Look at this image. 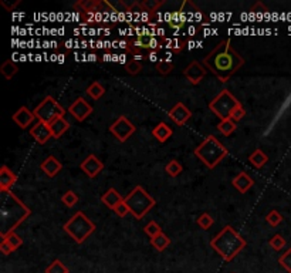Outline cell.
Segmentation results:
<instances>
[{
	"label": "cell",
	"instance_id": "1",
	"mask_svg": "<svg viewBox=\"0 0 291 273\" xmlns=\"http://www.w3.org/2000/svg\"><path fill=\"white\" fill-rule=\"evenodd\" d=\"M244 64V58L236 51L232 41L222 40L216 47L203 58V66L210 71L220 83H226L230 77L236 74Z\"/></svg>",
	"mask_w": 291,
	"mask_h": 273
},
{
	"label": "cell",
	"instance_id": "2",
	"mask_svg": "<svg viewBox=\"0 0 291 273\" xmlns=\"http://www.w3.org/2000/svg\"><path fill=\"white\" fill-rule=\"evenodd\" d=\"M1 194V207H0V236L1 239L7 236L14 229L24 222L31 211L24 205L11 191L0 192Z\"/></svg>",
	"mask_w": 291,
	"mask_h": 273
},
{
	"label": "cell",
	"instance_id": "3",
	"mask_svg": "<svg viewBox=\"0 0 291 273\" xmlns=\"http://www.w3.org/2000/svg\"><path fill=\"white\" fill-rule=\"evenodd\" d=\"M246 245H247L246 239L239 232H236L235 228L230 225L225 226L210 241L212 249L216 251V254L220 255L222 259L226 262H232L236 256L246 248Z\"/></svg>",
	"mask_w": 291,
	"mask_h": 273
},
{
	"label": "cell",
	"instance_id": "4",
	"mask_svg": "<svg viewBox=\"0 0 291 273\" xmlns=\"http://www.w3.org/2000/svg\"><path fill=\"white\" fill-rule=\"evenodd\" d=\"M195 155L206 165L207 168L213 170L226 158L227 148L215 135H207L205 141L200 142L195 148Z\"/></svg>",
	"mask_w": 291,
	"mask_h": 273
},
{
	"label": "cell",
	"instance_id": "5",
	"mask_svg": "<svg viewBox=\"0 0 291 273\" xmlns=\"http://www.w3.org/2000/svg\"><path fill=\"white\" fill-rule=\"evenodd\" d=\"M63 229L68 236H71V239H74V242L83 244L88 236L94 234L97 226L83 211H77L71 219H68V222L64 224Z\"/></svg>",
	"mask_w": 291,
	"mask_h": 273
},
{
	"label": "cell",
	"instance_id": "6",
	"mask_svg": "<svg viewBox=\"0 0 291 273\" xmlns=\"http://www.w3.org/2000/svg\"><path fill=\"white\" fill-rule=\"evenodd\" d=\"M124 201L130 208L132 215L137 219H142L152 208L155 207V199L140 185L132 189L131 194L127 198H124Z\"/></svg>",
	"mask_w": 291,
	"mask_h": 273
},
{
	"label": "cell",
	"instance_id": "7",
	"mask_svg": "<svg viewBox=\"0 0 291 273\" xmlns=\"http://www.w3.org/2000/svg\"><path fill=\"white\" fill-rule=\"evenodd\" d=\"M242 103H239V100L236 98L235 95L232 94L229 90H222L219 95H216L210 104L209 108L213 114H216L217 117L222 120H227L230 118V114L235 110L237 105H240Z\"/></svg>",
	"mask_w": 291,
	"mask_h": 273
},
{
	"label": "cell",
	"instance_id": "8",
	"mask_svg": "<svg viewBox=\"0 0 291 273\" xmlns=\"http://www.w3.org/2000/svg\"><path fill=\"white\" fill-rule=\"evenodd\" d=\"M34 114H36L38 121H43V123L46 124H51L54 120H57V118L64 117L66 110H64L60 104L57 103L51 95H47V97L34 108Z\"/></svg>",
	"mask_w": 291,
	"mask_h": 273
},
{
	"label": "cell",
	"instance_id": "9",
	"mask_svg": "<svg viewBox=\"0 0 291 273\" xmlns=\"http://www.w3.org/2000/svg\"><path fill=\"white\" fill-rule=\"evenodd\" d=\"M128 51L134 53V56H138L141 50H146L148 53L158 51L163 46V37L156 38L155 34H138L135 38L127 41Z\"/></svg>",
	"mask_w": 291,
	"mask_h": 273
},
{
	"label": "cell",
	"instance_id": "10",
	"mask_svg": "<svg viewBox=\"0 0 291 273\" xmlns=\"http://www.w3.org/2000/svg\"><path fill=\"white\" fill-rule=\"evenodd\" d=\"M110 132L120 142H125L135 132V125L127 117L121 115L110 125Z\"/></svg>",
	"mask_w": 291,
	"mask_h": 273
},
{
	"label": "cell",
	"instance_id": "11",
	"mask_svg": "<svg viewBox=\"0 0 291 273\" xmlns=\"http://www.w3.org/2000/svg\"><path fill=\"white\" fill-rule=\"evenodd\" d=\"M93 111H94L93 105L88 103L85 98H83V97H78L74 103L70 105V108H68V113L71 114L77 121H84V120H87L93 114Z\"/></svg>",
	"mask_w": 291,
	"mask_h": 273
},
{
	"label": "cell",
	"instance_id": "12",
	"mask_svg": "<svg viewBox=\"0 0 291 273\" xmlns=\"http://www.w3.org/2000/svg\"><path fill=\"white\" fill-rule=\"evenodd\" d=\"M207 73V68L203 66V63H199V61H192L183 71V75L186 77L190 84L197 85L203 78Z\"/></svg>",
	"mask_w": 291,
	"mask_h": 273
},
{
	"label": "cell",
	"instance_id": "13",
	"mask_svg": "<svg viewBox=\"0 0 291 273\" xmlns=\"http://www.w3.org/2000/svg\"><path fill=\"white\" fill-rule=\"evenodd\" d=\"M104 170L103 161L100 160L97 155L91 154L81 162V171H84V174L88 178H95L101 171Z\"/></svg>",
	"mask_w": 291,
	"mask_h": 273
},
{
	"label": "cell",
	"instance_id": "14",
	"mask_svg": "<svg viewBox=\"0 0 291 273\" xmlns=\"http://www.w3.org/2000/svg\"><path fill=\"white\" fill-rule=\"evenodd\" d=\"M168 115H169L170 120L176 124V125H180V127H182V125H185V124L190 120L192 113H190V110H189L185 104L176 103L172 108H170Z\"/></svg>",
	"mask_w": 291,
	"mask_h": 273
},
{
	"label": "cell",
	"instance_id": "15",
	"mask_svg": "<svg viewBox=\"0 0 291 273\" xmlns=\"http://www.w3.org/2000/svg\"><path fill=\"white\" fill-rule=\"evenodd\" d=\"M30 135L38 142V144H46L50 138H53V134L50 130V125L43 121H37L30 128Z\"/></svg>",
	"mask_w": 291,
	"mask_h": 273
},
{
	"label": "cell",
	"instance_id": "16",
	"mask_svg": "<svg viewBox=\"0 0 291 273\" xmlns=\"http://www.w3.org/2000/svg\"><path fill=\"white\" fill-rule=\"evenodd\" d=\"M36 114L34 111H30L27 107H20L16 113L13 114V121L19 125L20 128H27L30 124H33V121L36 120Z\"/></svg>",
	"mask_w": 291,
	"mask_h": 273
},
{
	"label": "cell",
	"instance_id": "17",
	"mask_svg": "<svg viewBox=\"0 0 291 273\" xmlns=\"http://www.w3.org/2000/svg\"><path fill=\"white\" fill-rule=\"evenodd\" d=\"M17 175L10 170L7 165H1L0 168V192H6L10 191L11 187L16 184Z\"/></svg>",
	"mask_w": 291,
	"mask_h": 273
},
{
	"label": "cell",
	"instance_id": "18",
	"mask_svg": "<svg viewBox=\"0 0 291 273\" xmlns=\"http://www.w3.org/2000/svg\"><path fill=\"white\" fill-rule=\"evenodd\" d=\"M40 168H41V171H43L47 177H50V178H54L57 174L63 170V164L57 160L54 155H48L47 158L41 162Z\"/></svg>",
	"mask_w": 291,
	"mask_h": 273
},
{
	"label": "cell",
	"instance_id": "19",
	"mask_svg": "<svg viewBox=\"0 0 291 273\" xmlns=\"http://www.w3.org/2000/svg\"><path fill=\"white\" fill-rule=\"evenodd\" d=\"M233 187H235L240 194H246L249 189L254 185L253 178L250 175H247L246 172H239V175H236L233 181H232Z\"/></svg>",
	"mask_w": 291,
	"mask_h": 273
},
{
	"label": "cell",
	"instance_id": "20",
	"mask_svg": "<svg viewBox=\"0 0 291 273\" xmlns=\"http://www.w3.org/2000/svg\"><path fill=\"white\" fill-rule=\"evenodd\" d=\"M172 134H173V130L170 128L169 125L166 123H159L153 130H152V135L155 137V140L159 142H166L169 140L170 137H172Z\"/></svg>",
	"mask_w": 291,
	"mask_h": 273
},
{
	"label": "cell",
	"instance_id": "21",
	"mask_svg": "<svg viewBox=\"0 0 291 273\" xmlns=\"http://www.w3.org/2000/svg\"><path fill=\"white\" fill-rule=\"evenodd\" d=\"M101 201H103L104 205H107V208H110V209H115V207L118 205V204H121L124 198L121 197V194L117 191V189L110 188L105 194H104L103 197H101Z\"/></svg>",
	"mask_w": 291,
	"mask_h": 273
},
{
	"label": "cell",
	"instance_id": "22",
	"mask_svg": "<svg viewBox=\"0 0 291 273\" xmlns=\"http://www.w3.org/2000/svg\"><path fill=\"white\" fill-rule=\"evenodd\" d=\"M50 125V130H51V134H53V138H60L64 132L70 128V123L67 121L64 117H60V118H57L54 120L51 124H48Z\"/></svg>",
	"mask_w": 291,
	"mask_h": 273
},
{
	"label": "cell",
	"instance_id": "23",
	"mask_svg": "<svg viewBox=\"0 0 291 273\" xmlns=\"http://www.w3.org/2000/svg\"><path fill=\"white\" fill-rule=\"evenodd\" d=\"M249 161L253 164L256 168H263L264 165L269 162V157L266 155V152H263L262 150H259V148H256V150L250 154Z\"/></svg>",
	"mask_w": 291,
	"mask_h": 273
},
{
	"label": "cell",
	"instance_id": "24",
	"mask_svg": "<svg viewBox=\"0 0 291 273\" xmlns=\"http://www.w3.org/2000/svg\"><path fill=\"white\" fill-rule=\"evenodd\" d=\"M17 71H19V67H17V64L14 61H11V60H6L1 64V67H0V73H1V75L6 80H11L14 75L17 74Z\"/></svg>",
	"mask_w": 291,
	"mask_h": 273
},
{
	"label": "cell",
	"instance_id": "25",
	"mask_svg": "<svg viewBox=\"0 0 291 273\" xmlns=\"http://www.w3.org/2000/svg\"><path fill=\"white\" fill-rule=\"evenodd\" d=\"M150 245L153 246L156 251L162 252V251H165V249L170 245V239L168 238V235H165V234L162 232V234H159L158 236H155V238L150 239Z\"/></svg>",
	"mask_w": 291,
	"mask_h": 273
},
{
	"label": "cell",
	"instance_id": "26",
	"mask_svg": "<svg viewBox=\"0 0 291 273\" xmlns=\"http://www.w3.org/2000/svg\"><path fill=\"white\" fill-rule=\"evenodd\" d=\"M87 94L90 95L93 100H100V98L105 94V88H104L101 83L94 81L93 84L88 85V88H87Z\"/></svg>",
	"mask_w": 291,
	"mask_h": 273
},
{
	"label": "cell",
	"instance_id": "27",
	"mask_svg": "<svg viewBox=\"0 0 291 273\" xmlns=\"http://www.w3.org/2000/svg\"><path fill=\"white\" fill-rule=\"evenodd\" d=\"M236 123L235 121H232L230 118H227V120H222L220 123L217 124V130L222 132L223 135L226 137H229V135H232L233 132L236 131Z\"/></svg>",
	"mask_w": 291,
	"mask_h": 273
},
{
	"label": "cell",
	"instance_id": "28",
	"mask_svg": "<svg viewBox=\"0 0 291 273\" xmlns=\"http://www.w3.org/2000/svg\"><path fill=\"white\" fill-rule=\"evenodd\" d=\"M98 0H85V1H78L74 4L75 10H83L85 13H93L97 10Z\"/></svg>",
	"mask_w": 291,
	"mask_h": 273
},
{
	"label": "cell",
	"instance_id": "29",
	"mask_svg": "<svg viewBox=\"0 0 291 273\" xmlns=\"http://www.w3.org/2000/svg\"><path fill=\"white\" fill-rule=\"evenodd\" d=\"M162 4H165V0H142L141 6L145 11L155 13Z\"/></svg>",
	"mask_w": 291,
	"mask_h": 273
},
{
	"label": "cell",
	"instance_id": "30",
	"mask_svg": "<svg viewBox=\"0 0 291 273\" xmlns=\"http://www.w3.org/2000/svg\"><path fill=\"white\" fill-rule=\"evenodd\" d=\"M186 41H180V40H178V38H166L163 37V46L166 48H169V50H172L173 53H179L182 48L185 47L183 44H185Z\"/></svg>",
	"mask_w": 291,
	"mask_h": 273
},
{
	"label": "cell",
	"instance_id": "31",
	"mask_svg": "<svg viewBox=\"0 0 291 273\" xmlns=\"http://www.w3.org/2000/svg\"><path fill=\"white\" fill-rule=\"evenodd\" d=\"M165 171H166V174H168L169 177L175 178V177H178L179 174L183 171V167H182V164H180L179 161L172 160L170 162H168V165H166Z\"/></svg>",
	"mask_w": 291,
	"mask_h": 273
},
{
	"label": "cell",
	"instance_id": "32",
	"mask_svg": "<svg viewBox=\"0 0 291 273\" xmlns=\"http://www.w3.org/2000/svg\"><path fill=\"white\" fill-rule=\"evenodd\" d=\"M144 232H145V234L152 239V238H155V236H158L159 234H162V228H160L155 221H150V222H148V224L145 225V228H144Z\"/></svg>",
	"mask_w": 291,
	"mask_h": 273
},
{
	"label": "cell",
	"instance_id": "33",
	"mask_svg": "<svg viewBox=\"0 0 291 273\" xmlns=\"http://www.w3.org/2000/svg\"><path fill=\"white\" fill-rule=\"evenodd\" d=\"M3 241H6V242L13 248V251H17L20 246L23 245V239H21L16 232H11V234H9L7 236H4Z\"/></svg>",
	"mask_w": 291,
	"mask_h": 273
},
{
	"label": "cell",
	"instance_id": "34",
	"mask_svg": "<svg viewBox=\"0 0 291 273\" xmlns=\"http://www.w3.org/2000/svg\"><path fill=\"white\" fill-rule=\"evenodd\" d=\"M173 70V63L169 60H159L156 63V71L162 75H168Z\"/></svg>",
	"mask_w": 291,
	"mask_h": 273
},
{
	"label": "cell",
	"instance_id": "35",
	"mask_svg": "<svg viewBox=\"0 0 291 273\" xmlns=\"http://www.w3.org/2000/svg\"><path fill=\"white\" fill-rule=\"evenodd\" d=\"M269 245L272 246L274 251H282V249L286 248L287 242H286V239H284L280 234H276V235L273 236L272 239L269 241Z\"/></svg>",
	"mask_w": 291,
	"mask_h": 273
},
{
	"label": "cell",
	"instance_id": "36",
	"mask_svg": "<svg viewBox=\"0 0 291 273\" xmlns=\"http://www.w3.org/2000/svg\"><path fill=\"white\" fill-rule=\"evenodd\" d=\"M279 264H280V266H282L286 272L291 273V248L290 249H287V251L280 256Z\"/></svg>",
	"mask_w": 291,
	"mask_h": 273
},
{
	"label": "cell",
	"instance_id": "37",
	"mask_svg": "<svg viewBox=\"0 0 291 273\" xmlns=\"http://www.w3.org/2000/svg\"><path fill=\"white\" fill-rule=\"evenodd\" d=\"M125 70H127V73L131 75H137L140 74L142 71V64L138 61V60H135V58H132L131 61H128L127 64H125Z\"/></svg>",
	"mask_w": 291,
	"mask_h": 273
},
{
	"label": "cell",
	"instance_id": "38",
	"mask_svg": "<svg viewBox=\"0 0 291 273\" xmlns=\"http://www.w3.org/2000/svg\"><path fill=\"white\" fill-rule=\"evenodd\" d=\"M266 221H267V224H269V225L279 226L283 222V217H282V214H280L279 211L273 209V211H270V212L267 214V217H266Z\"/></svg>",
	"mask_w": 291,
	"mask_h": 273
},
{
	"label": "cell",
	"instance_id": "39",
	"mask_svg": "<svg viewBox=\"0 0 291 273\" xmlns=\"http://www.w3.org/2000/svg\"><path fill=\"white\" fill-rule=\"evenodd\" d=\"M61 202L68 208H73L78 202V197H77V194H75L74 191H67L66 194L61 197Z\"/></svg>",
	"mask_w": 291,
	"mask_h": 273
},
{
	"label": "cell",
	"instance_id": "40",
	"mask_svg": "<svg viewBox=\"0 0 291 273\" xmlns=\"http://www.w3.org/2000/svg\"><path fill=\"white\" fill-rule=\"evenodd\" d=\"M46 273H68V269L63 265L61 261L56 259L53 264L46 268Z\"/></svg>",
	"mask_w": 291,
	"mask_h": 273
},
{
	"label": "cell",
	"instance_id": "41",
	"mask_svg": "<svg viewBox=\"0 0 291 273\" xmlns=\"http://www.w3.org/2000/svg\"><path fill=\"white\" fill-rule=\"evenodd\" d=\"M197 225L200 226L202 229H205V231H206V229H209L210 226L213 225V218L205 212V214H202L200 217L197 218Z\"/></svg>",
	"mask_w": 291,
	"mask_h": 273
},
{
	"label": "cell",
	"instance_id": "42",
	"mask_svg": "<svg viewBox=\"0 0 291 273\" xmlns=\"http://www.w3.org/2000/svg\"><path fill=\"white\" fill-rule=\"evenodd\" d=\"M244 115H246V110H244L243 105L240 104V105H237L235 110L232 111V114H230V120L235 121V123H239L240 120H243Z\"/></svg>",
	"mask_w": 291,
	"mask_h": 273
},
{
	"label": "cell",
	"instance_id": "43",
	"mask_svg": "<svg viewBox=\"0 0 291 273\" xmlns=\"http://www.w3.org/2000/svg\"><path fill=\"white\" fill-rule=\"evenodd\" d=\"M114 212H115L120 218H125L128 214H131V211H130L128 205L125 204V201H122L121 204H118V205L115 207V209H114Z\"/></svg>",
	"mask_w": 291,
	"mask_h": 273
},
{
	"label": "cell",
	"instance_id": "44",
	"mask_svg": "<svg viewBox=\"0 0 291 273\" xmlns=\"http://www.w3.org/2000/svg\"><path fill=\"white\" fill-rule=\"evenodd\" d=\"M95 11H104V13H113L115 11L114 6L107 1V0H98V6H97V10Z\"/></svg>",
	"mask_w": 291,
	"mask_h": 273
},
{
	"label": "cell",
	"instance_id": "45",
	"mask_svg": "<svg viewBox=\"0 0 291 273\" xmlns=\"http://www.w3.org/2000/svg\"><path fill=\"white\" fill-rule=\"evenodd\" d=\"M263 13V14H267L269 13V9L264 6L262 1H257V3H254V6L250 9V13L253 14V16H256V14H259V13Z\"/></svg>",
	"mask_w": 291,
	"mask_h": 273
},
{
	"label": "cell",
	"instance_id": "46",
	"mask_svg": "<svg viewBox=\"0 0 291 273\" xmlns=\"http://www.w3.org/2000/svg\"><path fill=\"white\" fill-rule=\"evenodd\" d=\"M183 26H185V21H180V20H170L168 23V27L172 28L175 33H178L180 28H183Z\"/></svg>",
	"mask_w": 291,
	"mask_h": 273
},
{
	"label": "cell",
	"instance_id": "47",
	"mask_svg": "<svg viewBox=\"0 0 291 273\" xmlns=\"http://www.w3.org/2000/svg\"><path fill=\"white\" fill-rule=\"evenodd\" d=\"M0 4H1V6H3L4 9L7 10V11H11V10L16 9V6H19L20 0H16L14 3H7L6 0H1V1H0Z\"/></svg>",
	"mask_w": 291,
	"mask_h": 273
},
{
	"label": "cell",
	"instance_id": "48",
	"mask_svg": "<svg viewBox=\"0 0 291 273\" xmlns=\"http://www.w3.org/2000/svg\"><path fill=\"white\" fill-rule=\"evenodd\" d=\"M0 251H1V254L3 255H10L11 252H14L13 248H11L6 241H1V244H0Z\"/></svg>",
	"mask_w": 291,
	"mask_h": 273
},
{
	"label": "cell",
	"instance_id": "49",
	"mask_svg": "<svg viewBox=\"0 0 291 273\" xmlns=\"http://www.w3.org/2000/svg\"><path fill=\"white\" fill-rule=\"evenodd\" d=\"M156 53H158V51H152V53H148L149 60H152V61H156Z\"/></svg>",
	"mask_w": 291,
	"mask_h": 273
}]
</instances>
